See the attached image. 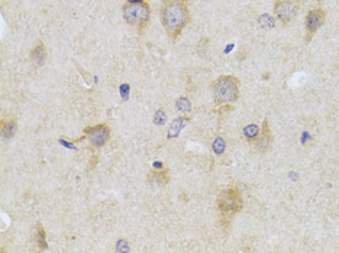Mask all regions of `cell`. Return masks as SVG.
<instances>
[{
  "label": "cell",
  "mask_w": 339,
  "mask_h": 253,
  "mask_svg": "<svg viewBox=\"0 0 339 253\" xmlns=\"http://www.w3.org/2000/svg\"><path fill=\"white\" fill-rule=\"evenodd\" d=\"M160 15H161V23L164 29L170 35L171 39H177L190 21V13L186 3L164 0Z\"/></svg>",
  "instance_id": "cell-1"
},
{
  "label": "cell",
  "mask_w": 339,
  "mask_h": 253,
  "mask_svg": "<svg viewBox=\"0 0 339 253\" xmlns=\"http://www.w3.org/2000/svg\"><path fill=\"white\" fill-rule=\"evenodd\" d=\"M216 207H218V213H219V219L222 223L223 230L228 231L231 227L234 216L238 214L244 207V200H242L241 193L236 188H228L219 194Z\"/></svg>",
  "instance_id": "cell-2"
},
{
  "label": "cell",
  "mask_w": 339,
  "mask_h": 253,
  "mask_svg": "<svg viewBox=\"0 0 339 253\" xmlns=\"http://www.w3.org/2000/svg\"><path fill=\"white\" fill-rule=\"evenodd\" d=\"M212 90L216 106L232 104L239 97V80L234 75H222L213 82Z\"/></svg>",
  "instance_id": "cell-3"
},
{
  "label": "cell",
  "mask_w": 339,
  "mask_h": 253,
  "mask_svg": "<svg viewBox=\"0 0 339 253\" xmlns=\"http://www.w3.org/2000/svg\"><path fill=\"white\" fill-rule=\"evenodd\" d=\"M123 18L126 23L130 26L137 28L140 32L145 29V26L150 22L151 18V9L150 5L147 2H141V3H125L123 8Z\"/></svg>",
  "instance_id": "cell-4"
},
{
  "label": "cell",
  "mask_w": 339,
  "mask_h": 253,
  "mask_svg": "<svg viewBox=\"0 0 339 253\" xmlns=\"http://www.w3.org/2000/svg\"><path fill=\"white\" fill-rule=\"evenodd\" d=\"M299 12V5L294 0H277L274 3V13L281 23H292Z\"/></svg>",
  "instance_id": "cell-5"
},
{
  "label": "cell",
  "mask_w": 339,
  "mask_h": 253,
  "mask_svg": "<svg viewBox=\"0 0 339 253\" xmlns=\"http://www.w3.org/2000/svg\"><path fill=\"white\" fill-rule=\"evenodd\" d=\"M84 136L87 138V140L90 142V145L93 148H102L103 145H106V142L109 140L110 136V129L107 125H97V126L87 127L84 130Z\"/></svg>",
  "instance_id": "cell-6"
},
{
  "label": "cell",
  "mask_w": 339,
  "mask_h": 253,
  "mask_svg": "<svg viewBox=\"0 0 339 253\" xmlns=\"http://www.w3.org/2000/svg\"><path fill=\"white\" fill-rule=\"evenodd\" d=\"M326 19V13L323 9H312L309 11L306 16V35H307V42L312 39V36L319 31V28L323 25Z\"/></svg>",
  "instance_id": "cell-7"
},
{
  "label": "cell",
  "mask_w": 339,
  "mask_h": 253,
  "mask_svg": "<svg viewBox=\"0 0 339 253\" xmlns=\"http://www.w3.org/2000/svg\"><path fill=\"white\" fill-rule=\"evenodd\" d=\"M255 148L259 152H267L271 148V143H273V135H271V130H269V123L268 119L264 120L262 127H261V132L258 135V138L255 139Z\"/></svg>",
  "instance_id": "cell-8"
},
{
  "label": "cell",
  "mask_w": 339,
  "mask_h": 253,
  "mask_svg": "<svg viewBox=\"0 0 339 253\" xmlns=\"http://www.w3.org/2000/svg\"><path fill=\"white\" fill-rule=\"evenodd\" d=\"M45 58H47V51H45V46H44L42 42H38V44L34 46V49L31 51V59H32V62H34L35 65L41 67V65H44Z\"/></svg>",
  "instance_id": "cell-9"
},
{
  "label": "cell",
  "mask_w": 339,
  "mask_h": 253,
  "mask_svg": "<svg viewBox=\"0 0 339 253\" xmlns=\"http://www.w3.org/2000/svg\"><path fill=\"white\" fill-rule=\"evenodd\" d=\"M188 117H178L176 122L171 125V129H170V132H168V138H174V136H177L178 135V132L184 127V125L186 123H188Z\"/></svg>",
  "instance_id": "cell-10"
},
{
  "label": "cell",
  "mask_w": 339,
  "mask_h": 253,
  "mask_svg": "<svg viewBox=\"0 0 339 253\" xmlns=\"http://www.w3.org/2000/svg\"><path fill=\"white\" fill-rule=\"evenodd\" d=\"M16 133V123L13 120L2 122V136L5 139H11Z\"/></svg>",
  "instance_id": "cell-11"
},
{
  "label": "cell",
  "mask_w": 339,
  "mask_h": 253,
  "mask_svg": "<svg viewBox=\"0 0 339 253\" xmlns=\"http://www.w3.org/2000/svg\"><path fill=\"white\" fill-rule=\"evenodd\" d=\"M152 180L160 185H165L170 180V174L168 170H161V171H154L152 173Z\"/></svg>",
  "instance_id": "cell-12"
},
{
  "label": "cell",
  "mask_w": 339,
  "mask_h": 253,
  "mask_svg": "<svg viewBox=\"0 0 339 253\" xmlns=\"http://www.w3.org/2000/svg\"><path fill=\"white\" fill-rule=\"evenodd\" d=\"M259 132H261V127L257 126V125H249V126H246L244 129V133H245L246 139L249 142H255V139L258 138Z\"/></svg>",
  "instance_id": "cell-13"
},
{
  "label": "cell",
  "mask_w": 339,
  "mask_h": 253,
  "mask_svg": "<svg viewBox=\"0 0 339 253\" xmlns=\"http://www.w3.org/2000/svg\"><path fill=\"white\" fill-rule=\"evenodd\" d=\"M36 242L39 244L41 250H45L47 249V237H45V230L41 224L36 226Z\"/></svg>",
  "instance_id": "cell-14"
},
{
  "label": "cell",
  "mask_w": 339,
  "mask_h": 253,
  "mask_svg": "<svg viewBox=\"0 0 339 253\" xmlns=\"http://www.w3.org/2000/svg\"><path fill=\"white\" fill-rule=\"evenodd\" d=\"M177 110H181V112H190V102L187 99L181 97L178 102H177Z\"/></svg>",
  "instance_id": "cell-15"
},
{
  "label": "cell",
  "mask_w": 339,
  "mask_h": 253,
  "mask_svg": "<svg viewBox=\"0 0 339 253\" xmlns=\"http://www.w3.org/2000/svg\"><path fill=\"white\" fill-rule=\"evenodd\" d=\"M213 149L216 153H222L223 149H225V142H223L222 138H216L215 143H213Z\"/></svg>",
  "instance_id": "cell-16"
},
{
  "label": "cell",
  "mask_w": 339,
  "mask_h": 253,
  "mask_svg": "<svg viewBox=\"0 0 339 253\" xmlns=\"http://www.w3.org/2000/svg\"><path fill=\"white\" fill-rule=\"evenodd\" d=\"M259 22L262 23V26H265V28H273L274 26V19L271 16H268V15L261 16L259 18Z\"/></svg>",
  "instance_id": "cell-17"
},
{
  "label": "cell",
  "mask_w": 339,
  "mask_h": 253,
  "mask_svg": "<svg viewBox=\"0 0 339 253\" xmlns=\"http://www.w3.org/2000/svg\"><path fill=\"white\" fill-rule=\"evenodd\" d=\"M154 122L157 123V125H163L164 122H165V113H164L163 110H158L155 116H154Z\"/></svg>",
  "instance_id": "cell-18"
},
{
  "label": "cell",
  "mask_w": 339,
  "mask_h": 253,
  "mask_svg": "<svg viewBox=\"0 0 339 253\" xmlns=\"http://www.w3.org/2000/svg\"><path fill=\"white\" fill-rule=\"evenodd\" d=\"M116 250H117V252H122V250H129L128 243L125 242V240H120V242H117Z\"/></svg>",
  "instance_id": "cell-19"
},
{
  "label": "cell",
  "mask_w": 339,
  "mask_h": 253,
  "mask_svg": "<svg viewBox=\"0 0 339 253\" xmlns=\"http://www.w3.org/2000/svg\"><path fill=\"white\" fill-rule=\"evenodd\" d=\"M165 2H178V3H187L188 0H165Z\"/></svg>",
  "instance_id": "cell-20"
},
{
  "label": "cell",
  "mask_w": 339,
  "mask_h": 253,
  "mask_svg": "<svg viewBox=\"0 0 339 253\" xmlns=\"http://www.w3.org/2000/svg\"><path fill=\"white\" fill-rule=\"evenodd\" d=\"M129 3H141V2H145V0H128Z\"/></svg>",
  "instance_id": "cell-21"
},
{
  "label": "cell",
  "mask_w": 339,
  "mask_h": 253,
  "mask_svg": "<svg viewBox=\"0 0 339 253\" xmlns=\"http://www.w3.org/2000/svg\"><path fill=\"white\" fill-rule=\"evenodd\" d=\"M319 2H320V0H319Z\"/></svg>",
  "instance_id": "cell-22"
}]
</instances>
